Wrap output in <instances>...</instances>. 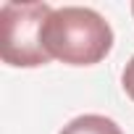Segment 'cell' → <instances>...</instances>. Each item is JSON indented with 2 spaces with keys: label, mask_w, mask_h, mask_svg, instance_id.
Returning a JSON list of instances; mask_svg holds the SVG:
<instances>
[{
  "label": "cell",
  "mask_w": 134,
  "mask_h": 134,
  "mask_svg": "<svg viewBox=\"0 0 134 134\" xmlns=\"http://www.w3.org/2000/svg\"><path fill=\"white\" fill-rule=\"evenodd\" d=\"M121 84H124V90H126V95L134 100V55L129 58V63H126V69H124V74H121Z\"/></svg>",
  "instance_id": "4"
},
{
  "label": "cell",
  "mask_w": 134,
  "mask_h": 134,
  "mask_svg": "<svg viewBox=\"0 0 134 134\" xmlns=\"http://www.w3.org/2000/svg\"><path fill=\"white\" fill-rule=\"evenodd\" d=\"M42 40L50 58L69 66H95L113 50L110 24L97 11L82 5L53 8Z\"/></svg>",
  "instance_id": "1"
},
{
  "label": "cell",
  "mask_w": 134,
  "mask_h": 134,
  "mask_svg": "<svg viewBox=\"0 0 134 134\" xmlns=\"http://www.w3.org/2000/svg\"><path fill=\"white\" fill-rule=\"evenodd\" d=\"M60 134H124V131L108 116L84 113V116H76L74 121H69V124L60 129Z\"/></svg>",
  "instance_id": "3"
},
{
  "label": "cell",
  "mask_w": 134,
  "mask_h": 134,
  "mask_svg": "<svg viewBox=\"0 0 134 134\" xmlns=\"http://www.w3.org/2000/svg\"><path fill=\"white\" fill-rule=\"evenodd\" d=\"M131 13H134V5H131Z\"/></svg>",
  "instance_id": "5"
},
{
  "label": "cell",
  "mask_w": 134,
  "mask_h": 134,
  "mask_svg": "<svg viewBox=\"0 0 134 134\" xmlns=\"http://www.w3.org/2000/svg\"><path fill=\"white\" fill-rule=\"evenodd\" d=\"M53 8L47 3H3L0 8V58L16 69L50 63L45 50V24Z\"/></svg>",
  "instance_id": "2"
}]
</instances>
